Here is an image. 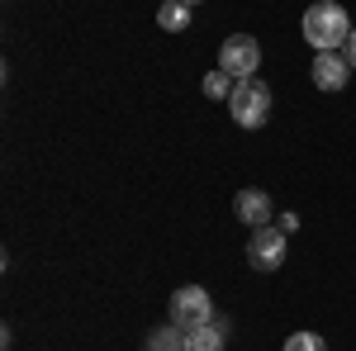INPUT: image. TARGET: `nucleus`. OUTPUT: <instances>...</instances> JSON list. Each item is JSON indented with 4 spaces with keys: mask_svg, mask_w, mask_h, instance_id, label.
<instances>
[{
    "mask_svg": "<svg viewBox=\"0 0 356 351\" xmlns=\"http://www.w3.org/2000/svg\"><path fill=\"white\" fill-rule=\"evenodd\" d=\"M228 114H233L238 129H261V124L271 119V85L257 81V76L238 81L233 95H228Z\"/></svg>",
    "mask_w": 356,
    "mask_h": 351,
    "instance_id": "obj_2",
    "label": "nucleus"
},
{
    "mask_svg": "<svg viewBox=\"0 0 356 351\" xmlns=\"http://www.w3.org/2000/svg\"><path fill=\"white\" fill-rule=\"evenodd\" d=\"M157 24L166 33H181V28H191V5L186 0H166L162 10H157Z\"/></svg>",
    "mask_w": 356,
    "mask_h": 351,
    "instance_id": "obj_9",
    "label": "nucleus"
},
{
    "mask_svg": "<svg viewBox=\"0 0 356 351\" xmlns=\"http://www.w3.org/2000/svg\"><path fill=\"white\" fill-rule=\"evenodd\" d=\"M300 33H304V43H309L314 53H342L347 38H352V19H347V10H342L337 0H318V5L304 10Z\"/></svg>",
    "mask_w": 356,
    "mask_h": 351,
    "instance_id": "obj_1",
    "label": "nucleus"
},
{
    "mask_svg": "<svg viewBox=\"0 0 356 351\" xmlns=\"http://www.w3.org/2000/svg\"><path fill=\"white\" fill-rule=\"evenodd\" d=\"M285 351H328V342H323L318 332H295V337L285 342Z\"/></svg>",
    "mask_w": 356,
    "mask_h": 351,
    "instance_id": "obj_12",
    "label": "nucleus"
},
{
    "mask_svg": "<svg viewBox=\"0 0 356 351\" xmlns=\"http://www.w3.org/2000/svg\"><path fill=\"white\" fill-rule=\"evenodd\" d=\"M233 214L243 218L247 228H266V223H271V195H266V190H238Z\"/></svg>",
    "mask_w": 356,
    "mask_h": 351,
    "instance_id": "obj_7",
    "label": "nucleus"
},
{
    "mask_svg": "<svg viewBox=\"0 0 356 351\" xmlns=\"http://www.w3.org/2000/svg\"><path fill=\"white\" fill-rule=\"evenodd\" d=\"M247 266L252 270H280L285 266V228H252L247 238Z\"/></svg>",
    "mask_w": 356,
    "mask_h": 351,
    "instance_id": "obj_5",
    "label": "nucleus"
},
{
    "mask_svg": "<svg viewBox=\"0 0 356 351\" xmlns=\"http://www.w3.org/2000/svg\"><path fill=\"white\" fill-rule=\"evenodd\" d=\"M147 351H186V332H181L176 323L157 327V332L147 337Z\"/></svg>",
    "mask_w": 356,
    "mask_h": 351,
    "instance_id": "obj_10",
    "label": "nucleus"
},
{
    "mask_svg": "<svg viewBox=\"0 0 356 351\" xmlns=\"http://www.w3.org/2000/svg\"><path fill=\"white\" fill-rule=\"evenodd\" d=\"M219 67L228 72V76H233V81H247V76H257V67H261V43H257L252 33H233V38H223Z\"/></svg>",
    "mask_w": 356,
    "mask_h": 351,
    "instance_id": "obj_4",
    "label": "nucleus"
},
{
    "mask_svg": "<svg viewBox=\"0 0 356 351\" xmlns=\"http://www.w3.org/2000/svg\"><path fill=\"white\" fill-rule=\"evenodd\" d=\"M186 5H200V0H186Z\"/></svg>",
    "mask_w": 356,
    "mask_h": 351,
    "instance_id": "obj_14",
    "label": "nucleus"
},
{
    "mask_svg": "<svg viewBox=\"0 0 356 351\" xmlns=\"http://www.w3.org/2000/svg\"><path fill=\"white\" fill-rule=\"evenodd\" d=\"M186 351H223V323H204L186 332Z\"/></svg>",
    "mask_w": 356,
    "mask_h": 351,
    "instance_id": "obj_8",
    "label": "nucleus"
},
{
    "mask_svg": "<svg viewBox=\"0 0 356 351\" xmlns=\"http://www.w3.org/2000/svg\"><path fill=\"white\" fill-rule=\"evenodd\" d=\"M309 76H314L318 90L337 95V90L347 85V76H352V62H347V53H318L314 62H309Z\"/></svg>",
    "mask_w": 356,
    "mask_h": 351,
    "instance_id": "obj_6",
    "label": "nucleus"
},
{
    "mask_svg": "<svg viewBox=\"0 0 356 351\" xmlns=\"http://www.w3.org/2000/svg\"><path fill=\"white\" fill-rule=\"evenodd\" d=\"M342 53H347V62L356 67V28H352V38H347V48H342Z\"/></svg>",
    "mask_w": 356,
    "mask_h": 351,
    "instance_id": "obj_13",
    "label": "nucleus"
},
{
    "mask_svg": "<svg viewBox=\"0 0 356 351\" xmlns=\"http://www.w3.org/2000/svg\"><path fill=\"white\" fill-rule=\"evenodd\" d=\"M233 85H238V81L219 67V72H209V76H204V95H209V100H228V95H233Z\"/></svg>",
    "mask_w": 356,
    "mask_h": 351,
    "instance_id": "obj_11",
    "label": "nucleus"
},
{
    "mask_svg": "<svg viewBox=\"0 0 356 351\" xmlns=\"http://www.w3.org/2000/svg\"><path fill=\"white\" fill-rule=\"evenodd\" d=\"M171 323L181 327V332H195V327L214 323V299L204 285H181L176 295H171Z\"/></svg>",
    "mask_w": 356,
    "mask_h": 351,
    "instance_id": "obj_3",
    "label": "nucleus"
}]
</instances>
